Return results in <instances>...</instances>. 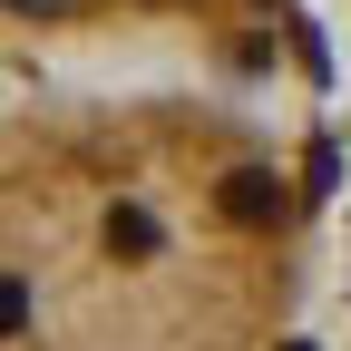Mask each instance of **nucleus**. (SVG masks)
Wrapping results in <instances>:
<instances>
[{"label":"nucleus","mask_w":351,"mask_h":351,"mask_svg":"<svg viewBox=\"0 0 351 351\" xmlns=\"http://www.w3.org/2000/svg\"><path fill=\"white\" fill-rule=\"evenodd\" d=\"M302 186L195 98L0 117V351H254Z\"/></svg>","instance_id":"obj_1"}]
</instances>
